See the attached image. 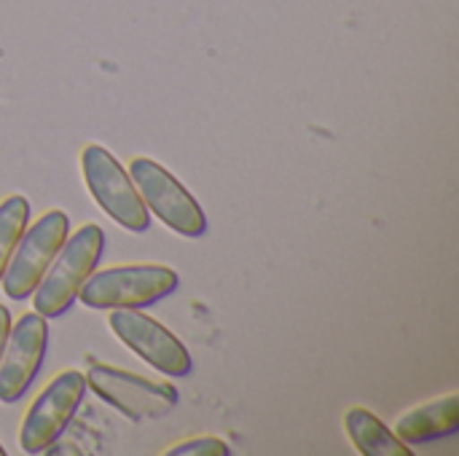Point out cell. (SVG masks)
Returning <instances> with one entry per match:
<instances>
[{
    "instance_id": "obj_6",
    "label": "cell",
    "mask_w": 459,
    "mask_h": 456,
    "mask_svg": "<svg viewBox=\"0 0 459 456\" xmlns=\"http://www.w3.org/2000/svg\"><path fill=\"white\" fill-rule=\"evenodd\" d=\"M67 234H70V218L62 210H48L30 228H24L11 261L5 266V274L0 280L3 293L11 301H24L32 296V290L38 288L48 263L65 245Z\"/></svg>"
},
{
    "instance_id": "obj_15",
    "label": "cell",
    "mask_w": 459,
    "mask_h": 456,
    "mask_svg": "<svg viewBox=\"0 0 459 456\" xmlns=\"http://www.w3.org/2000/svg\"><path fill=\"white\" fill-rule=\"evenodd\" d=\"M0 456H5V449H3V446H0Z\"/></svg>"
},
{
    "instance_id": "obj_14",
    "label": "cell",
    "mask_w": 459,
    "mask_h": 456,
    "mask_svg": "<svg viewBox=\"0 0 459 456\" xmlns=\"http://www.w3.org/2000/svg\"><path fill=\"white\" fill-rule=\"evenodd\" d=\"M8 333H11V312L0 304V355H3V349H5Z\"/></svg>"
},
{
    "instance_id": "obj_5",
    "label": "cell",
    "mask_w": 459,
    "mask_h": 456,
    "mask_svg": "<svg viewBox=\"0 0 459 456\" xmlns=\"http://www.w3.org/2000/svg\"><path fill=\"white\" fill-rule=\"evenodd\" d=\"M86 387L108 403L110 409L121 411L132 422H145V419H161L178 409V390L167 382H153L105 363H91V368L83 374Z\"/></svg>"
},
{
    "instance_id": "obj_1",
    "label": "cell",
    "mask_w": 459,
    "mask_h": 456,
    "mask_svg": "<svg viewBox=\"0 0 459 456\" xmlns=\"http://www.w3.org/2000/svg\"><path fill=\"white\" fill-rule=\"evenodd\" d=\"M105 250V234L97 223H83L48 263L38 288L32 290V312L46 320L62 317L78 298L81 285L97 269Z\"/></svg>"
},
{
    "instance_id": "obj_7",
    "label": "cell",
    "mask_w": 459,
    "mask_h": 456,
    "mask_svg": "<svg viewBox=\"0 0 459 456\" xmlns=\"http://www.w3.org/2000/svg\"><path fill=\"white\" fill-rule=\"evenodd\" d=\"M86 395V376L81 371H62L32 400L19 430L24 454H43L67 430Z\"/></svg>"
},
{
    "instance_id": "obj_10",
    "label": "cell",
    "mask_w": 459,
    "mask_h": 456,
    "mask_svg": "<svg viewBox=\"0 0 459 456\" xmlns=\"http://www.w3.org/2000/svg\"><path fill=\"white\" fill-rule=\"evenodd\" d=\"M459 430V395H446L441 400L425 403L403 414L395 425V435L406 446H428L449 438Z\"/></svg>"
},
{
    "instance_id": "obj_11",
    "label": "cell",
    "mask_w": 459,
    "mask_h": 456,
    "mask_svg": "<svg viewBox=\"0 0 459 456\" xmlns=\"http://www.w3.org/2000/svg\"><path fill=\"white\" fill-rule=\"evenodd\" d=\"M344 430L363 456H411V446H406L377 414L368 409H350L344 414Z\"/></svg>"
},
{
    "instance_id": "obj_13",
    "label": "cell",
    "mask_w": 459,
    "mask_h": 456,
    "mask_svg": "<svg viewBox=\"0 0 459 456\" xmlns=\"http://www.w3.org/2000/svg\"><path fill=\"white\" fill-rule=\"evenodd\" d=\"M229 454H231L229 443H226V441H221V438H210V435L183 441V443H178V446H172V449H167V452H164V456H229Z\"/></svg>"
},
{
    "instance_id": "obj_2",
    "label": "cell",
    "mask_w": 459,
    "mask_h": 456,
    "mask_svg": "<svg viewBox=\"0 0 459 456\" xmlns=\"http://www.w3.org/2000/svg\"><path fill=\"white\" fill-rule=\"evenodd\" d=\"M180 285L178 271L159 263H132V266H110L102 271H91L81 285L78 298L89 309L110 312V309H143L167 296H172Z\"/></svg>"
},
{
    "instance_id": "obj_12",
    "label": "cell",
    "mask_w": 459,
    "mask_h": 456,
    "mask_svg": "<svg viewBox=\"0 0 459 456\" xmlns=\"http://www.w3.org/2000/svg\"><path fill=\"white\" fill-rule=\"evenodd\" d=\"M27 226H30V202L19 194L5 196L0 202V280Z\"/></svg>"
},
{
    "instance_id": "obj_4",
    "label": "cell",
    "mask_w": 459,
    "mask_h": 456,
    "mask_svg": "<svg viewBox=\"0 0 459 456\" xmlns=\"http://www.w3.org/2000/svg\"><path fill=\"white\" fill-rule=\"evenodd\" d=\"M129 177H132L145 210L153 212L167 228H172L175 234L188 237V239H196L207 231V218H204L199 202L159 161L134 156L129 161Z\"/></svg>"
},
{
    "instance_id": "obj_3",
    "label": "cell",
    "mask_w": 459,
    "mask_h": 456,
    "mask_svg": "<svg viewBox=\"0 0 459 456\" xmlns=\"http://www.w3.org/2000/svg\"><path fill=\"white\" fill-rule=\"evenodd\" d=\"M81 172L86 191L110 220L132 234H145L151 228V212L145 210L129 172L108 148L94 142L86 145L81 151Z\"/></svg>"
},
{
    "instance_id": "obj_8",
    "label": "cell",
    "mask_w": 459,
    "mask_h": 456,
    "mask_svg": "<svg viewBox=\"0 0 459 456\" xmlns=\"http://www.w3.org/2000/svg\"><path fill=\"white\" fill-rule=\"evenodd\" d=\"M108 325L126 349H132L143 363H148L159 374L172 379H183L191 374L194 363L188 349L172 331H167L151 314H143L140 309H110Z\"/></svg>"
},
{
    "instance_id": "obj_9",
    "label": "cell",
    "mask_w": 459,
    "mask_h": 456,
    "mask_svg": "<svg viewBox=\"0 0 459 456\" xmlns=\"http://www.w3.org/2000/svg\"><path fill=\"white\" fill-rule=\"evenodd\" d=\"M48 349V323L38 312H27L11 325L0 355V403H16L35 382Z\"/></svg>"
}]
</instances>
